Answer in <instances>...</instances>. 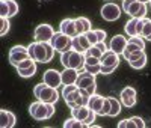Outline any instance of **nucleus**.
Instances as JSON below:
<instances>
[{
    "label": "nucleus",
    "instance_id": "f257e3e1",
    "mask_svg": "<svg viewBox=\"0 0 151 128\" xmlns=\"http://www.w3.org/2000/svg\"><path fill=\"white\" fill-rule=\"evenodd\" d=\"M27 48H29L30 57L40 63L52 62V59L55 57V51H56L50 42H38V41H33Z\"/></svg>",
    "mask_w": 151,
    "mask_h": 128
},
{
    "label": "nucleus",
    "instance_id": "f03ea898",
    "mask_svg": "<svg viewBox=\"0 0 151 128\" xmlns=\"http://www.w3.org/2000/svg\"><path fill=\"white\" fill-rule=\"evenodd\" d=\"M29 113L35 121H48L55 114V104H48L38 99L29 106Z\"/></svg>",
    "mask_w": 151,
    "mask_h": 128
},
{
    "label": "nucleus",
    "instance_id": "7ed1b4c3",
    "mask_svg": "<svg viewBox=\"0 0 151 128\" xmlns=\"http://www.w3.org/2000/svg\"><path fill=\"white\" fill-rule=\"evenodd\" d=\"M85 60H86V54L85 53H80V51H76L73 48L60 54V63L64 65V68H71V69L83 71Z\"/></svg>",
    "mask_w": 151,
    "mask_h": 128
},
{
    "label": "nucleus",
    "instance_id": "20e7f679",
    "mask_svg": "<svg viewBox=\"0 0 151 128\" xmlns=\"http://www.w3.org/2000/svg\"><path fill=\"white\" fill-rule=\"evenodd\" d=\"M33 95H35V98L41 99V101H44V102H48V104H56L58 99H59L58 87L47 86L44 82L35 84V87H33Z\"/></svg>",
    "mask_w": 151,
    "mask_h": 128
},
{
    "label": "nucleus",
    "instance_id": "39448f33",
    "mask_svg": "<svg viewBox=\"0 0 151 128\" xmlns=\"http://www.w3.org/2000/svg\"><path fill=\"white\" fill-rule=\"evenodd\" d=\"M122 9L132 18H145L147 5L141 0H122Z\"/></svg>",
    "mask_w": 151,
    "mask_h": 128
},
{
    "label": "nucleus",
    "instance_id": "423d86ee",
    "mask_svg": "<svg viewBox=\"0 0 151 128\" xmlns=\"http://www.w3.org/2000/svg\"><path fill=\"white\" fill-rule=\"evenodd\" d=\"M50 44H52V47L58 51V53H65V51L71 50L73 48V38L62 33L60 30L59 32H55L52 41H50Z\"/></svg>",
    "mask_w": 151,
    "mask_h": 128
},
{
    "label": "nucleus",
    "instance_id": "0eeeda50",
    "mask_svg": "<svg viewBox=\"0 0 151 128\" xmlns=\"http://www.w3.org/2000/svg\"><path fill=\"white\" fill-rule=\"evenodd\" d=\"M100 62H101V74H112L119 65V54H116L112 50H107L101 56Z\"/></svg>",
    "mask_w": 151,
    "mask_h": 128
},
{
    "label": "nucleus",
    "instance_id": "6e6552de",
    "mask_svg": "<svg viewBox=\"0 0 151 128\" xmlns=\"http://www.w3.org/2000/svg\"><path fill=\"white\" fill-rule=\"evenodd\" d=\"M62 97L65 99V104L73 109L74 106H77V99L80 97V87L77 84H67L62 89Z\"/></svg>",
    "mask_w": 151,
    "mask_h": 128
},
{
    "label": "nucleus",
    "instance_id": "1a4fd4ad",
    "mask_svg": "<svg viewBox=\"0 0 151 128\" xmlns=\"http://www.w3.org/2000/svg\"><path fill=\"white\" fill-rule=\"evenodd\" d=\"M29 48L27 47H23V45H14L9 50V63L12 67H17L20 62L29 59Z\"/></svg>",
    "mask_w": 151,
    "mask_h": 128
},
{
    "label": "nucleus",
    "instance_id": "9d476101",
    "mask_svg": "<svg viewBox=\"0 0 151 128\" xmlns=\"http://www.w3.org/2000/svg\"><path fill=\"white\" fill-rule=\"evenodd\" d=\"M55 35V30L50 24H40L36 26V29L33 32V39L38 42H50Z\"/></svg>",
    "mask_w": 151,
    "mask_h": 128
},
{
    "label": "nucleus",
    "instance_id": "9b49d317",
    "mask_svg": "<svg viewBox=\"0 0 151 128\" xmlns=\"http://www.w3.org/2000/svg\"><path fill=\"white\" fill-rule=\"evenodd\" d=\"M100 14H101V17L106 20V21H116L119 17H121V8L116 5V3H112V2H109V3H106L103 8H101V11H100Z\"/></svg>",
    "mask_w": 151,
    "mask_h": 128
},
{
    "label": "nucleus",
    "instance_id": "f8f14e48",
    "mask_svg": "<svg viewBox=\"0 0 151 128\" xmlns=\"http://www.w3.org/2000/svg\"><path fill=\"white\" fill-rule=\"evenodd\" d=\"M142 27H144V18H130L124 26L125 33L132 36H141L142 35Z\"/></svg>",
    "mask_w": 151,
    "mask_h": 128
},
{
    "label": "nucleus",
    "instance_id": "ddd939ff",
    "mask_svg": "<svg viewBox=\"0 0 151 128\" xmlns=\"http://www.w3.org/2000/svg\"><path fill=\"white\" fill-rule=\"evenodd\" d=\"M18 3L15 0H2L0 2V15L5 18H12L18 14Z\"/></svg>",
    "mask_w": 151,
    "mask_h": 128
},
{
    "label": "nucleus",
    "instance_id": "4468645a",
    "mask_svg": "<svg viewBox=\"0 0 151 128\" xmlns=\"http://www.w3.org/2000/svg\"><path fill=\"white\" fill-rule=\"evenodd\" d=\"M119 99L122 102V106L125 107H133L136 104V89L132 87V86H127V87H124L121 94H119Z\"/></svg>",
    "mask_w": 151,
    "mask_h": 128
},
{
    "label": "nucleus",
    "instance_id": "2eb2a0df",
    "mask_svg": "<svg viewBox=\"0 0 151 128\" xmlns=\"http://www.w3.org/2000/svg\"><path fill=\"white\" fill-rule=\"evenodd\" d=\"M42 80L47 86H52V87H58L62 84V75L59 71L56 69H47L42 74Z\"/></svg>",
    "mask_w": 151,
    "mask_h": 128
},
{
    "label": "nucleus",
    "instance_id": "dca6fc26",
    "mask_svg": "<svg viewBox=\"0 0 151 128\" xmlns=\"http://www.w3.org/2000/svg\"><path fill=\"white\" fill-rule=\"evenodd\" d=\"M127 44H129V39H127L125 36H122V35H115V36L110 39L109 50L115 51L116 54H122L124 50H125V47H127Z\"/></svg>",
    "mask_w": 151,
    "mask_h": 128
},
{
    "label": "nucleus",
    "instance_id": "f3484780",
    "mask_svg": "<svg viewBox=\"0 0 151 128\" xmlns=\"http://www.w3.org/2000/svg\"><path fill=\"white\" fill-rule=\"evenodd\" d=\"M91 47H92V44L89 42V39H88V36L85 33L73 38V50L80 51V53H86Z\"/></svg>",
    "mask_w": 151,
    "mask_h": 128
},
{
    "label": "nucleus",
    "instance_id": "a211bd4d",
    "mask_svg": "<svg viewBox=\"0 0 151 128\" xmlns=\"http://www.w3.org/2000/svg\"><path fill=\"white\" fill-rule=\"evenodd\" d=\"M76 84H77L80 89L91 87L92 84H97V83H95V75L83 69V71L79 72V77H77V82H76Z\"/></svg>",
    "mask_w": 151,
    "mask_h": 128
},
{
    "label": "nucleus",
    "instance_id": "6ab92c4d",
    "mask_svg": "<svg viewBox=\"0 0 151 128\" xmlns=\"http://www.w3.org/2000/svg\"><path fill=\"white\" fill-rule=\"evenodd\" d=\"M59 30H60L62 33L71 36V38H74V36L79 35V33H77V27H76V20H73V18L62 20V21H60V26H59Z\"/></svg>",
    "mask_w": 151,
    "mask_h": 128
},
{
    "label": "nucleus",
    "instance_id": "aec40b11",
    "mask_svg": "<svg viewBox=\"0 0 151 128\" xmlns=\"http://www.w3.org/2000/svg\"><path fill=\"white\" fill-rule=\"evenodd\" d=\"M15 122H17V118L12 112L5 110V109L0 110V125H2V128H12L15 125Z\"/></svg>",
    "mask_w": 151,
    "mask_h": 128
},
{
    "label": "nucleus",
    "instance_id": "412c9836",
    "mask_svg": "<svg viewBox=\"0 0 151 128\" xmlns=\"http://www.w3.org/2000/svg\"><path fill=\"white\" fill-rule=\"evenodd\" d=\"M79 72L77 69H71V68H65L64 71L60 72L62 75V84L67 86V84H76L77 82V77H79Z\"/></svg>",
    "mask_w": 151,
    "mask_h": 128
},
{
    "label": "nucleus",
    "instance_id": "4be33fe9",
    "mask_svg": "<svg viewBox=\"0 0 151 128\" xmlns=\"http://www.w3.org/2000/svg\"><path fill=\"white\" fill-rule=\"evenodd\" d=\"M89 113H91V109L88 106H74L71 109V116L76 118V119H79V121H82V122L86 121V118L89 116Z\"/></svg>",
    "mask_w": 151,
    "mask_h": 128
},
{
    "label": "nucleus",
    "instance_id": "5701e85b",
    "mask_svg": "<svg viewBox=\"0 0 151 128\" xmlns=\"http://www.w3.org/2000/svg\"><path fill=\"white\" fill-rule=\"evenodd\" d=\"M104 97H101V95H98V94H94V95H91V98H89V102H88V107H89L91 110H94L97 114H100V112H101V109H103V104H104Z\"/></svg>",
    "mask_w": 151,
    "mask_h": 128
},
{
    "label": "nucleus",
    "instance_id": "b1692460",
    "mask_svg": "<svg viewBox=\"0 0 151 128\" xmlns=\"http://www.w3.org/2000/svg\"><path fill=\"white\" fill-rule=\"evenodd\" d=\"M76 20V27H77V33L79 35H83V33H86V32H89V30H92L91 29V21L88 20L86 17H77V18H74Z\"/></svg>",
    "mask_w": 151,
    "mask_h": 128
},
{
    "label": "nucleus",
    "instance_id": "393cba45",
    "mask_svg": "<svg viewBox=\"0 0 151 128\" xmlns=\"http://www.w3.org/2000/svg\"><path fill=\"white\" fill-rule=\"evenodd\" d=\"M110 101V112H109V116L110 118H115L121 113V104L122 102L118 101V98H113V97H107Z\"/></svg>",
    "mask_w": 151,
    "mask_h": 128
},
{
    "label": "nucleus",
    "instance_id": "a878e982",
    "mask_svg": "<svg viewBox=\"0 0 151 128\" xmlns=\"http://www.w3.org/2000/svg\"><path fill=\"white\" fill-rule=\"evenodd\" d=\"M144 39L151 41V20L150 18H144V27H142V35H141Z\"/></svg>",
    "mask_w": 151,
    "mask_h": 128
},
{
    "label": "nucleus",
    "instance_id": "bb28decb",
    "mask_svg": "<svg viewBox=\"0 0 151 128\" xmlns=\"http://www.w3.org/2000/svg\"><path fill=\"white\" fill-rule=\"evenodd\" d=\"M64 127L65 128H83V127H86V124L79 121V119H76V118H71V119L64 122Z\"/></svg>",
    "mask_w": 151,
    "mask_h": 128
},
{
    "label": "nucleus",
    "instance_id": "cd10ccee",
    "mask_svg": "<svg viewBox=\"0 0 151 128\" xmlns=\"http://www.w3.org/2000/svg\"><path fill=\"white\" fill-rule=\"evenodd\" d=\"M18 75L23 77V79H29V77H33L35 72H36V65H32L30 68H26V69H17Z\"/></svg>",
    "mask_w": 151,
    "mask_h": 128
},
{
    "label": "nucleus",
    "instance_id": "c85d7f7f",
    "mask_svg": "<svg viewBox=\"0 0 151 128\" xmlns=\"http://www.w3.org/2000/svg\"><path fill=\"white\" fill-rule=\"evenodd\" d=\"M129 65L133 68V69H142L145 65H147V54H144L142 57H139L137 60H133V62H129Z\"/></svg>",
    "mask_w": 151,
    "mask_h": 128
},
{
    "label": "nucleus",
    "instance_id": "c756f323",
    "mask_svg": "<svg viewBox=\"0 0 151 128\" xmlns=\"http://www.w3.org/2000/svg\"><path fill=\"white\" fill-rule=\"evenodd\" d=\"M144 54H145V51L142 48H139V50L132 51V53H129L127 56H124V57H125V60H127V62H133V60H137L139 57H142Z\"/></svg>",
    "mask_w": 151,
    "mask_h": 128
},
{
    "label": "nucleus",
    "instance_id": "7c9ffc66",
    "mask_svg": "<svg viewBox=\"0 0 151 128\" xmlns=\"http://www.w3.org/2000/svg\"><path fill=\"white\" fill-rule=\"evenodd\" d=\"M86 56H94V57H98V59H101V56H103V53H101V50H100L97 45H92L89 50L85 53Z\"/></svg>",
    "mask_w": 151,
    "mask_h": 128
},
{
    "label": "nucleus",
    "instance_id": "2f4dec72",
    "mask_svg": "<svg viewBox=\"0 0 151 128\" xmlns=\"http://www.w3.org/2000/svg\"><path fill=\"white\" fill-rule=\"evenodd\" d=\"M83 69L88 71V72H91V74H94V75L101 74V63H98V65H85Z\"/></svg>",
    "mask_w": 151,
    "mask_h": 128
},
{
    "label": "nucleus",
    "instance_id": "473e14b6",
    "mask_svg": "<svg viewBox=\"0 0 151 128\" xmlns=\"http://www.w3.org/2000/svg\"><path fill=\"white\" fill-rule=\"evenodd\" d=\"M32 65H35V60H33L32 57H29V59H26V60L20 62L15 68H17V69H26V68H30Z\"/></svg>",
    "mask_w": 151,
    "mask_h": 128
},
{
    "label": "nucleus",
    "instance_id": "72a5a7b5",
    "mask_svg": "<svg viewBox=\"0 0 151 128\" xmlns=\"http://www.w3.org/2000/svg\"><path fill=\"white\" fill-rule=\"evenodd\" d=\"M133 127H136L133 118H130V119H124V121H121V122L118 124V128H133Z\"/></svg>",
    "mask_w": 151,
    "mask_h": 128
},
{
    "label": "nucleus",
    "instance_id": "f704fd0d",
    "mask_svg": "<svg viewBox=\"0 0 151 128\" xmlns=\"http://www.w3.org/2000/svg\"><path fill=\"white\" fill-rule=\"evenodd\" d=\"M109 112H110V101H109V98H106L104 104H103V109H101L98 116H109Z\"/></svg>",
    "mask_w": 151,
    "mask_h": 128
},
{
    "label": "nucleus",
    "instance_id": "c9c22d12",
    "mask_svg": "<svg viewBox=\"0 0 151 128\" xmlns=\"http://www.w3.org/2000/svg\"><path fill=\"white\" fill-rule=\"evenodd\" d=\"M9 27H11V24H9V18H5V17H2V30H0V35H2V36H5V35L8 33Z\"/></svg>",
    "mask_w": 151,
    "mask_h": 128
},
{
    "label": "nucleus",
    "instance_id": "e433bc0d",
    "mask_svg": "<svg viewBox=\"0 0 151 128\" xmlns=\"http://www.w3.org/2000/svg\"><path fill=\"white\" fill-rule=\"evenodd\" d=\"M129 41H130V42L137 44L141 48H145V39H144L142 36H132V38H129Z\"/></svg>",
    "mask_w": 151,
    "mask_h": 128
},
{
    "label": "nucleus",
    "instance_id": "4c0bfd02",
    "mask_svg": "<svg viewBox=\"0 0 151 128\" xmlns=\"http://www.w3.org/2000/svg\"><path fill=\"white\" fill-rule=\"evenodd\" d=\"M85 35L88 36V39H89V42H91L92 45H95V44L98 42V38H97V35H95V32H94V30H89V32H86Z\"/></svg>",
    "mask_w": 151,
    "mask_h": 128
},
{
    "label": "nucleus",
    "instance_id": "58836bf2",
    "mask_svg": "<svg viewBox=\"0 0 151 128\" xmlns=\"http://www.w3.org/2000/svg\"><path fill=\"white\" fill-rule=\"evenodd\" d=\"M98 63H101L98 57H94V56H86L85 65H98Z\"/></svg>",
    "mask_w": 151,
    "mask_h": 128
},
{
    "label": "nucleus",
    "instance_id": "ea45409f",
    "mask_svg": "<svg viewBox=\"0 0 151 128\" xmlns=\"http://www.w3.org/2000/svg\"><path fill=\"white\" fill-rule=\"evenodd\" d=\"M94 32H95V35H97V38H98V42H104V41H106V32H104V30H101V29H94Z\"/></svg>",
    "mask_w": 151,
    "mask_h": 128
},
{
    "label": "nucleus",
    "instance_id": "a19ab883",
    "mask_svg": "<svg viewBox=\"0 0 151 128\" xmlns=\"http://www.w3.org/2000/svg\"><path fill=\"white\" fill-rule=\"evenodd\" d=\"M133 121H134V124H136L137 128H145V122H144L142 118H139V116H133Z\"/></svg>",
    "mask_w": 151,
    "mask_h": 128
},
{
    "label": "nucleus",
    "instance_id": "79ce46f5",
    "mask_svg": "<svg viewBox=\"0 0 151 128\" xmlns=\"http://www.w3.org/2000/svg\"><path fill=\"white\" fill-rule=\"evenodd\" d=\"M95 45H97V47H98L100 50H101V53H103V54H104V53H106V51L109 50V47L106 45V42H97Z\"/></svg>",
    "mask_w": 151,
    "mask_h": 128
},
{
    "label": "nucleus",
    "instance_id": "37998d69",
    "mask_svg": "<svg viewBox=\"0 0 151 128\" xmlns=\"http://www.w3.org/2000/svg\"><path fill=\"white\" fill-rule=\"evenodd\" d=\"M141 2H144V3H147V2H150V0H141Z\"/></svg>",
    "mask_w": 151,
    "mask_h": 128
},
{
    "label": "nucleus",
    "instance_id": "c03bdc74",
    "mask_svg": "<svg viewBox=\"0 0 151 128\" xmlns=\"http://www.w3.org/2000/svg\"><path fill=\"white\" fill-rule=\"evenodd\" d=\"M150 8H151V0H150Z\"/></svg>",
    "mask_w": 151,
    "mask_h": 128
},
{
    "label": "nucleus",
    "instance_id": "a18cd8bd",
    "mask_svg": "<svg viewBox=\"0 0 151 128\" xmlns=\"http://www.w3.org/2000/svg\"><path fill=\"white\" fill-rule=\"evenodd\" d=\"M107 2H109V0H107Z\"/></svg>",
    "mask_w": 151,
    "mask_h": 128
}]
</instances>
